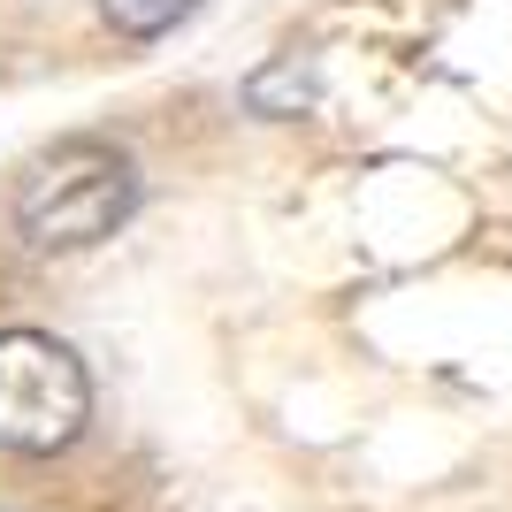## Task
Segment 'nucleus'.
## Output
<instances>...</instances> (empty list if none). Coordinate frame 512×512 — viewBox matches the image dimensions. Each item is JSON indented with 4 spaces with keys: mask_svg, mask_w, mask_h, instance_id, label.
Returning a JSON list of instances; mask_svg holds the SVG:
<instances>
[{
    "mask_svg": "<svg viewBox=\"0 0 512 512\" xmlns=\"http://www.w3.org/2000/svg\"><path fill=\"white\" fill-rule=\"evenodd\" d=\"M130 207H138V169L107 138H62V146H46L16 184V230L39 253H85V245L123 230Z\"/></svg>",
    "mask_w": 512,
    "mask_h": 512,
    "instance_id": "1",
    "label": "nucleus"
},
{
    "mask_svg": "<svg viewBox=\"0 0 512 512\" xmlns=\"http://www.w3.org/2000/svg\"><path fill=\"white\" fill-rule=\"evenodd\" d=\"M92 421V375L46 329H0V451L46 459L69 451Z\"/></svg>",
    "mask_w": 512,
    "mask_h": 512,
    "instance_id": "2",
    "label": "nucleus"
},
{
    "mask_svg": "<svg viewBox=\"0 0 512 512\" xmlns=\"http://www.w3.org/2000/svg\"><path fill=\"white\" fill-rule=\"evenodd\" d=\"M192 8L199 0H100V16L115 23L123 39H161V31H176Z\"/></svg>",
    "mask_w": 512,
    "mask_h": 512,
    "instance_id": "3",
    "label": "nucleus"
}]
</instances>
